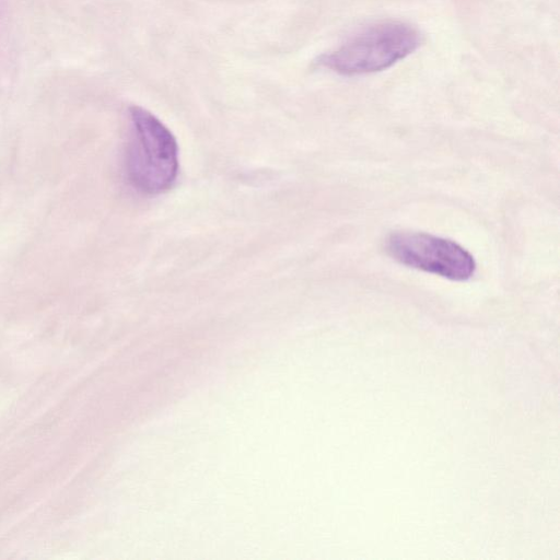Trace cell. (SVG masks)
Returning <instances> with one entry per match:
<instances>
[{"instance_id": "1", "label": "cell", "mask_w": 560, "mask_h": 560, "mask_svg": "<svg viewBox=\"0 0 560 560\" xmlns=\"http://www.w3.org/2000/svg\"><path fill=\"white\" fill-rule=\"evenodd\" d=\"M131 137L127 153L130 183L147 195L172 187L178 174V147L171 130L140 106L129 108Z\"/></svg>"}, {"instance_id": "2", "label": "cell", "mask_w": 560, "mask_h": 560, "mask_svg": "<svg viewBox=\"0 0 560 560\" xmlns=\"http://www.w3.org/2000/svg\"><path fill=\"white\" fill-rule=\"evenodd\" d=\"M421 35L410 24L386 21L354 35L336 50L322 56L318 63L343 75L373 73L390 68L413 52Z\"/></svg>"}, {"instance_id": "3", "label": "cell", "mask_w": 560, "mask_h": 560, "mask_svg": "<svg viewBox=\"0 0 560 560\" xmlns=\"http://www.w3.org/2000/svg\"><path fill=\"white\" fill-rule=\"evenodd\" d=\"M387 253L400 264L463 281L476 269L474 257L458 244L418 232H398L388 236Z\"/></svg>"}]
</instances>
